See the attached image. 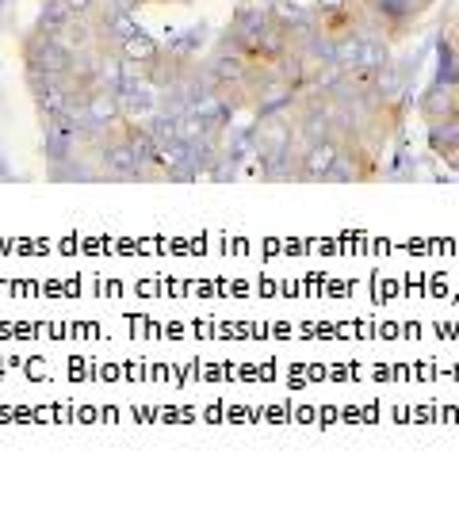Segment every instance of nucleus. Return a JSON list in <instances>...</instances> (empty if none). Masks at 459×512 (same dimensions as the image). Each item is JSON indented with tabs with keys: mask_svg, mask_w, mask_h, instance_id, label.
<instances>
[{
	"mask_svg": "<svg viewBox=\"0 0 459 512\" xmlns=\"http://www.w3.org/2000/svg\"><path fill=\"white\" fill-rule=\"evenodd\" d=\"M437 81L459 88V50L452 43V35H444L437 46Z\"/></svg>",
	"mask_w": 459,
	"mask_h": 512,
	"instance_id": "16",
	"label": "nucleus"
},
{
	"mask_svg": "<svg viewBox=\"0 0 459 512\" xmlns=\"http://www.w3.org/2000/svg\"><path fill=\"white\" fill-rule=\"evenodd\" d=\"M69 115L88 130H108V127H119V123H123L119 96H115V88H108V85L92 88V92L85 96V104L77 107V111H69Z\"/></svg>",
	"mask_w": 459,
	"mask_h": 512,
	"instance_id": "6",
	"label": "nucleus"
},
{
	"mask_svg": "<svg viewBox=\"0 0 459 512\" xmlns=\"http://www.w3.org/2000/svg\"><path fill=\"white\" fill-rule=\"evenodd\" d=\"M20 62L23 73H46V77H66L73 50L58 35H46L39 27H31L20 39Z\"/></svg>",
	"mask_w": 459,
	"mask_h": 512,
	"instance_id": "1",
	"label": "nucleus"
},
{
	"mask_svg": "<svg viewBox=\"0 0 459 512\" xmlns=\"http://www.w3.org/2000/svg\"><path fill=\"white\" fill-rule=\"evenodd\" d=\"M192 65H196V58H188V54H176V50H169V46H161V50H157V58L146 65V85H153L157 92H161V88H169V85H176V81H184Z\"/></svg>",
	"mask_w": 459,
	"mask_h": 512,
	"instance_id": "8",
	"label": "nucleus"
},
{
	"mask_svg": "<svg viewBox=\"0 0 459 512\" xmlns=\"http://www.w3.org/2000/svg\"><path fill=\"white\" fill-rule=\"evenodd\" d=\"M157 50H161V43L153 39L146 27H134L131 35L123 39V46H119V58L123 62H138V65H150L153 58H157Z\"/></svg>",
	"mask_w": 459,
	"mask_h": 512,
	"instance_id": "12",
	"label": "nucleus"
},
{
	"mask_svg": "<svg viewBox=\"0 0 459 512\" xmlns=\"http://www.w3.org/2000/svg\"><path fill=\"white\" fill-rule=\"evenodd\" d=\"M356 0H314V12H341V8H352Z\"/></svg>",
	"mask_w": 459,
	"mask_h": 512,
	"instance_id": "21",
	"label": "nucleus"
},
{
	"mask_svg": "<svg viewBox=\"0 0 459 512\" xmlns=\"http://www.w3.org/2000/svg\"><path fill=\"white\" fill-rule=\"evenodd\" d=\"M73 16H92V8L100 4V0H62Z\"/></svg>",
	"mask_w": 459,
	"mask_h": 512,
	"instance_id": "20",
	"label": "nucleus"
},
{
	"mask_svg": "<svg viewBox=\"0 0 459 512\" xmlns=\"http://www.w3.org/2000/svg\"><path fill=\"white\" fill-rule=\"evenodd\" d=\"M115 96H119V107H123V119H134V123H146L153 111H157V88L146 85V81L119 85Z\"/></svg>",
	"mask_w": 459,
	"mask_h": 512,
	"instance_id": "10",
	"label": "nucleus"
},
{
	"mask_svg": "<svg viewBox=\"0 0 459 512\" xmlns=\"http://www.w3.org/2000/svg\"><path fill=\"white\" fill-rule=\"evenodd\" d=\"M88 20H92V46H96L100 54H119L123 39L138 27V16L119 12L111 0H100V4L92 8V16H88Z\"/></svg>",
	"mask_w": 459,
	"mask_h": 512,
	"instance_id": "4",
	"label": "nucleus"
},
{
	"mask_svg": "<svg viewBox=\"0 0 459 512\" xmlns=\"http://www.w3.org/2000/svg\"><path fill=\"white\" fill-rule=\"evenodd\" d=\"M360 43H364V35H360V31L337 35V39H333V62L352 69V65H356V54H360Z\"/></svg>",
	"mask_w": 459,
	"mask_h": 512,
	"instance_id": "19",
	"label": "nucleus"
},
{
	"mask_svg": "<svg viewBox=\"0 0 459 512\" xmlns=\"http://www.w3.org/2000/svg\"><path fill=\"white\" fill-rule=\"evenodd\" d=\"M417 115L425 119V127H433V123L448 119V115H459V88L433 81L421 92V100H417Z\"/></svg>",
	"mask_w": 459,
	"mask_h": 512,
	"instance_id": "9",
	"label": "nucleus"
},
{
	"mask_svg": "<svg viewBox=\"0 0 459 512\" xmlns=\"http://www.w3.org/2000/svg\"><path fill=\"white\" fill-rule=\"evenodd\" d=\"M119 12H131V16H138L142 8H150V0H111Z\"/></svg>",
	"mask_w": 459,
	"mask_h": 512,
	"instance_id": "22",
	"label": "nucleus"
},
{
	"mask_svg": "<svg viewBox=\"0 0 459 512\" xmlns=\"http://www.w3.org/2000/svg\"><path fill=\"white\" fill-rule=\"evenodd\" d=\"M337 153H341V142L333 134L322 138V142H306L303 150H299V172H295V180L299 184H326Z\"/></svg>",
	"mask_w": 459,
	"mask_h": 512,
	"instance_id": "7",
	"label": "nucleus"
},
{
	"mask_svg": "<svg viewBox=\"0 0 459 512\" xmlns=\"http://www.w3.org/2000/svg\"><path fill=\"white\" fill-rule=\"evenodd\" d=\"M257 62H249L245 54H241L234 39L222 31L219 43L211 46V54L203 58V69H207V77H211V85H245V77H249V69Z\"/></svg>",
	"mask_w": 459,
	"mask_h": 512,
	"instance_id": "5",
	"label": "nucleus"
},
{
	"mask_svg": "<svg viewBox=\"0 0 459 512\" xmlns=\"http://www.w3.org/2000/svg\"><path fill=\"white\" fill-rule=\"evenodd\" d=\"M150 4H184V8H188V4H196V0H150Z\"/></svg>",
	"mask_w": 459,
	"mask_h": 512,
	"instance_id": "23",
	"label": "nucleus"
},
{
	"mask_svg": "<svg viewBox=\"0 0 459 512\" xmlns=\"http://www.w3.org/2000/svg\"><path fill=\"white\" fill-rule=\"evenodd\" d=\"M417 8H421V12H425V8H433V4H437V0H414Z\"/></svg>",
	"mask_w": 459,
	"mask_h": 512,
	"instance_id": "24",
	"label": "nucleus"
},
{
	"mask_svg": "<svg viewBox=\"0 0 459 512\" xmlns=\"http://www.w3.org/2000/svg\"><path fill=\"white\" fill-rule=\"evenodd\" d=\"M272 73L280 77V81H287L291 88H299L303 92L306 88V73H310V62H306V54L299 50V46L287 43V50L272 62Z\"/></svg>",
	"mask_w": 459,
	"mask_h": 512,
	"instance_id": "11",
	"label": "nucleus"
},
{
	"mask_svg": "<svg viewBox=\"0 0 459 512\" xmlns=\"http://www.w3.org/2000/svg\"><path fill=\"white\" fill-rule=\"evenodd\" d=\"M306 16H310V8H303L299 0H272V4H268V20L276 23L284 35L291 31V27H299Z\"/></svg>",
	"mask_w": 459,
	"mask_h": 512,
	"instance_id": "15",
	"label": "nucleus"
},
{
	"mask_svg": "<svg viewBox=\"0 0 459 512\" xmlns=\"http://www.w3.org/2000/svg\"><path fill=\"white\" fill-rule=\"evenodd\" d=\"M375 176H379V153L364 138H349V142H341V153L329 169L326 184H368Z\"/></svg>",
	"mask_w": 459,
	"mask_h": 512,
	"instance_id": "3",
	"label": "nucleus"
},
{
	"mask_svg": "<svg viewBox=\"0 0 459 512\" xmlns=\"http://www.w3.org/2000/svg\"><path fill=\"white\" fill-rule=\"evenodd\" d=\"M429 150L444 157V161L459 150V115H448V119H440V123L429 127Z\"/></svg>",
	"mask_w": 459,
	"mask_h": 512,
	"instance_id": "13",
	"label": "nucleus"
},
{
	"mask_svg": "<svg viewBox=\"0 0 459 512\" xmlns=\"http://www.w3.org/2000/svg\"><path fill=\"white\" fill-rule=\"evenodd\" d=\"M448 165H452V169H456V172H459V150H456V153H452V157H448Z\"/></svg>",
	"mask_w": 459,
	"mask_h": 512,
	"instance_id": "25",
	"label": "nucleus"
},
{
	"mask_svg": "<svg viewBox=\"0 0 459 512\" xmlns=\"http://www.w3.org/2000/svg\"><path fill=\"white\" fill-rule=\"evenodd\" d=\"M73 20V12H69L62 0H43V8H39V20H35V27L39 31H46V35H58L66 23Z\"/></svg>",
	"mask_w": 459,
	"mask_h": 512,
	"instance_id": "17",
	"label": "nucleus"
},
{
	"mask_svg": "<svg viewBox=\"0 0 459 512\" xmlns=\"http://www.w3.org/2000/svg\"><path fill=\"white\" fill-rule=\"evenodd\" d=\"M394 43L387 39H364L360 43V54H356V69H368V73H383L387 65L394 62Z\"/></svg>",
	"mask_w": 459,
	"mask_h": 512,
	"instance_id": "14",
	"label": "nucleus"
},
{
	"mask_svg": "<svg viewBox=\"0 0 459 512\" xmlns=\"http://www.w3.org/2000/svg\"><path fill=\"white\" fill-rule=\"evenodd\" d=\"M58 39H62L73 54H77V50H88V46H92V20H88V16H73V20L58 31Z\"/></svg>",
	"mask_w": 459,
	"mask_h": 512,
	"instance_id": "18",
	"label": "nucleus"
},
{
	"mask_svg": "<svg viewBox=\"0 0 459 512\" xmlns=\"http://www.w3.org/2000/svg\"><path fill=\"white\" fill-rule=\"evenodd\" d=\"M43 127V157H46V169H50V180L69 165V157L77 153V130L81 123L69 115V111H58V115H46L39 119Z\"/></svg>",
	"mask_w": 459,
	"mask_h": 512,
	"instance_id": "2",
	"label": "nucleus"
}]
</instances>
